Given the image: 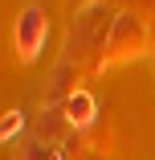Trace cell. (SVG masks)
Masks as SVG:
<instances>
[{
    "mask_svg": "<svg viewBox=\"0 0 155 160\" xmlns=\"http://www.w3.org/2000/svg\"><path fill=\"white\" fill-rule=\"evenodd\" d=\"M45 8L41 4H25L21 8V17H16V49H21V58L25 62H33L37 58V49H41V41H45Z\"/></svg>",
    "mask_w": 155,
    "mask_h": 160,
    "instance_id": "1",
    "label": "cell"
},
{
    "mask_svg": "<svg viewBox=\"0 0 155 160\" xmlns=\"http://www.w3.org/2000/svg\"><path fill=\"white\" fill-rule=\"evenodd\" d=\"M90 119H94V94L74 90L70 99H66V123H74V127H86Z\"/></svg>",
    "mask_w": 155,
    "mask_h": 160,
    "instance_id": "2",
    "label": "cell"
},
{
    "mask_svg": "<svg viewBox=\"0 0 155 160\" xmlns=\"http://www.w3.org/2000/svg\"><path fill=\"white\" fill-rule=\"evenodd\" d=\"M16 127H21V111H12V115L4 119V127H0V136H4V140H8V136L16 132Z\"/></svg>",
    "mask_w": 155,
    "mask_h": 160,
    "instance_id": "3",
    "label": "cell"
}]
</instances>
